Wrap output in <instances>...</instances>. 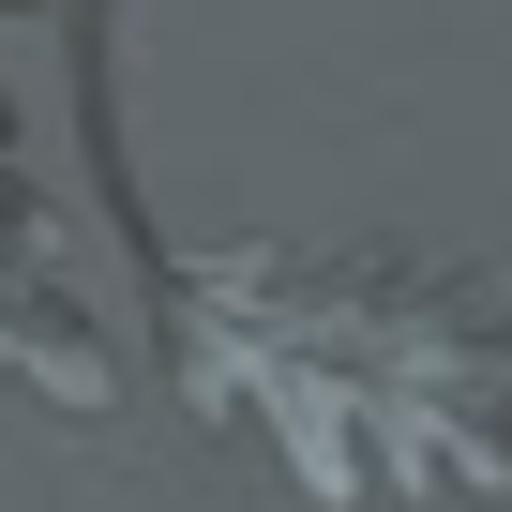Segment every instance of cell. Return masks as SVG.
Segmentation results:
<instances>
[{
  "label": "cell",
  "mask_w": 512,
  "mask_h": 512,
  "mask_svg": "<svg viewBox=\"0 0 512 512\" xmlns=\"http://www.w3.org/2000/svg\"><path fill=\"white\" fill-rule=\"evenodd\" d=\"M0 392H46V407H76V422H106V347H91V317H76V287H61V256H46V211H31V166H16V136H0Z\"/></svg>",
  "instance_id": "obj_2"
},
{
  "label": "cell",
  "mask_w": 512,
  "mask_h": 512,
  "mask_svg": "<svg viewBox=\"0 0 512 512\" xmlns=\"http://www.w3.org/2000/svg\"><path fill=\"white\" fill-rule=\"evenodd\" d=\"M181 392L256 437L317 512H362L377 482L422 512H512V272L392 241H226L166 302Z\"/></svg>",
  "instance_id": "obj_1"
}]
</instances>
